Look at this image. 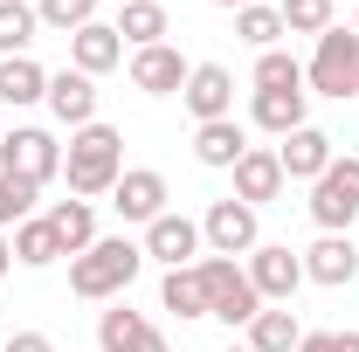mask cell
<instances>
[{"label":"cell","mask_w":359,"mask_h":352,"mask_svg":"<svg viewBox=\"0 0 359 352\" xmlns=\"http://www.w3.org/2000/svg\"><path fill=\"white\" fill-rule=\"evenodd\" d=\"M145 269V249L125 242V235H97L83 256H69V290L90 297V304H104V297H125L132 290V276Z\"/></svg>","instance_id":"6da1fadb"},{"label":"cell","mask_w":359,"mask_h":352,"mask_svg":"<svg viewBox=\"0 0 359 352\" xmlns=\"http://www.w3.org/2000/svg\"><path fill=\"white\" fill-rule=\"evenodd\" d=\"M62 180H69V194H76V201H97V194H111V187L125 180V138L111 132V125H83V132H69Z\"/></svg>","instance_id":"7a4b0ae2"},{"label":"cell","mask_w":359,"mask_h":352,"mask_svg":"<svg viewBox=\"0 0 359 352\" xmlns=\"http://www.w3.org/2000/svg\"><path fill=\"white\" fill-rule=\"evenodd\" d=\"M201 283H208V318H222V325H249L263 297H256V283H249V269H235V256H201Z\"/></svg>","instance_id":"3957f363"},{"label":"cell","mask_w":359,"mask_h":352,"mask_svg":"<svg viewBox=\"0 0 359 352\" xmlns=\"http://www.w3.org/2000/svg\"><path fill=\"white\" fill-rule=\"evenodd\" d=\"M304 83L318 90V97H359V35L353 28H325L318 35V55H311V69H304Z\"/></svg>","instance_id":"277c9868"},{"label":"cell","mask_w":359,"mask_h":352,"mask_svg":"<svg viewBox=\"0 0 359 352\" xmlns=\"http://www.w3.org/2000/svg\"><path fill=\"white\" fill-rule=\"evenodd\" d=\"M311 221L325 235H346L359 221V159H332V166L311 180Z\"/></svg>","instance_id":"5b68a950"},{"label":"cell","mask_w":359,"mask_h":352,"mask_svg":"<svg viewBox=\"0 0 359 352\" xmlns=\"http://www.w3.org/2000/svg\"><path fill=\"white\" fill-rule=\"evenodd\" d=\"M0 173L7 180H28V187H48L62 173V145L42 132V125H14L0 138Z\"/></svg>","instance_id":"8992f818"},{"label":"cell","mask_w":359,"mask_h":352,"mask_svg":"<svg viewBox=\"0 0 359 352\" xmlns=\"http://www.w3.org/2000/svg\"><path fill=\"white\" fill-rule=\"evenodd\" d=\"M249 283H256L263 304H290L297 283H304V256H297L290 242H256V249H249Z\"/></svg>","instance_id":"52a82bcc"},{"label":"cell","mask_w":359,"mask_h":352,"mask_svg":"<svg viewBox=\"0 0 359 352\" xmlns=\"http://www.w3.org/2000/svg\"><path fill=\"white\" fill-rule=\"evenodd\" d=\"M187 111H194V125H215V118H235V76H228L222 62H194L187 69Z\"/></svg>","instance_id":"ba28073f"},{"label":"cell","mask_w":359,"mask_h":352,"mask_svg":"<svg viewBox=\"0 0 359 352\" xmlns=\"http://www.w3.org/2000/svg\"><path fill=\"white\" fill-rule=\"evenodd\" d=\"M201 242H208L215 256H249V249H256V208H249V201H215L208 221H201Z\"/></svg>","instance_id":"9c48e42d"},{"label":"cell","mask_w":359,"mask_h":352,"mask_svg":"<svg viewBox=\"0 0 359 352\" xmlns=\"http://www.w3.org/2000/svg\"><path fill=\"white\" fill-rule=\"evenodd\" d=\"M42 104L69 125V132H83V125H97V76H83V69H55Z\"/></svg>","instance_id":"30bf717a"},{"label":"cell","mask_w":359,"mask_h":352,"mask_svg":"<svg viewBox=\"0 0 359 352\" xmlns=\"http://www.w3.org/2000/svg\"><path fill=\"white\" fill-rule=\"evenodd\" d=\"M145 256H159L166 269H194V256H201V221H187V215L145 221Z\"/></svg>","instance_id":"8fae6325"},{"label":"cell","mask_w":359,"mask_h":352,"mask_svg":"<svg viewBox=\"0 0 359 352\" xmlns=\"http://www.w3.org/2000/svg\"><path fill=\"white\" fill-rule=\"evenodd\" d=\"M332 159H339V152H332V132H318V125H297V132L276 145V166H283V180H318Z\"/></svg>","instance_id":"7c38bea8"},{"label":"cell","mask_w":359,"mask_h":352,"mask_svg":"<svg viewBox=\"0 0 359 352\" xmlns=\"http://www.w3.org/2000/svg\"><path fill=\"white\" fill-rule=\"evenodd\" d=\"M111 208H118L125 221H159V215H166V173L132 166V173L111 187Z\"/></svg>","instance_id":"4fadbf2b"},{"label":"cell","mask_w":359,"mask_h":352,"mask_svg":"<svg viewBox=\"0 0 359 352\" xmlns=\"http://www.w3.org/2000/svg\"><path fill=\"white\" fill-rule=\"evenodd\" d=\"M132 90L145 97H180L187 90V62H180V48H132Z\"/></svg>","instance_id":"5bb4252c"},{"label":"cell","mask_w":359,"mask_h":352,"mask_svg":"<svg viewBox=\"0 0 359 352\" xmlns=\"http://www.w3.org/2000/svg\"><path fill=\"white\" fill-rule=\"evenodd\" d=\"M125 62V35L111 28V21H90L69 35V69H83V76H104V69H118Z\"/></svg>","instance_id":"9a60e30c"},{"label":"cell","mask_w":359,"mask_h":352,"mask_svg":"<svg viewBox=\"0 0 359 352\" xmlns=\"http://www.w3.org/2000/svg\"><path fill=\"white\" fill-rule=\"evenodd\" d=\"M97 346L104 352H166V332H159V325H145V318H138V311H104V318H97Z\"/></svg>","instance_id":"2e32d148"},{"label":"cell","mask_w":359,"mask_h":352,"mask_svg":"<svg viewBox=\"0 0 359 352\" xmlns=\"http://www.w3.org/2000/svg\"><path fill=\"white\" fill-rule=\"evenodd\" d=\"M304 276L325 283V290H346V283L359 276V249L346 242V235H318L311 249H304Z\"/></svg>","instance_id":"e0dca14e"},{"label":"cell","mask_w":359,"mask_h":352,"mask_svg":"<svg viewBox=\"0 0 359 352\" xmlns=\"http://www.w3.org/2000/svg\"><path fill=\"white\" fill-rule=\"evenodd\" d=\"M228 173H235V201H249V208H263V201L283 194V166H276V152H263V145H249Z\"/></svg>","instance_id":"ac0fdd59"},{"label":"cell","mask_w":359,"mask_h":352,"mask_svg":"<svg viewBox=\"0 0 359 352\" xmlns=\"http://www.w3.org/2000/svg\"><path fill=\"white\" fill-rule=\"evenodd\" d=\"M48 97V69L35 62V55H0V104H42Z\"/></svg>","instance_id":"d6986e66"},{"label":"cell","mask_w":359,"mask_h":352,"mask_svg":"<svg viewBox=\"0 0 359 352\" xmlns=\"http://www.w3.org/2000/svg\"><path fill=\"white\" fill-rule=\"evenodd\" d=\"M304 97H311V90H256V104H249V118H256L263 132L290 138L297 125H304Z\"/></svg>","instance_id":"ffe728a7"},{"label":"cell","mask_w":359,"mask_h":352,"mask_svg":"<svg viewBox=\"0 0 359 352\" xmlns=\"http://www.w3.org/2000/svg\"><path fill=\"white\" fill-rule=\"evenodd\" d=\"M48 228H55L62 256H83L90 242H97V208H90V201H55V208H48Z\"/></svg>","instance_id":"44dd1931"},{"label":"cell","mask_w":359,"mask_h":352,"mask_svg":"<svg viewBox=\"0 0 359 352\" xmlns=\"http://www.w3.org/2000/svg\"><path fill=\"white\" fill-rule=\"evenodd\" d=\"M242 152H249V138H242L235 118H215V125L194 132V159H201V166H235Z\"/></svg>","instance_id":"7402d4cb"},{"label":"cell","mask_w":359,"mask_h":352,"mask_svg":"<svg viewBox=\"0 0 359 352\" xmlns=\"http://www.w3.org/2000/svg\"><path fill=\"white\" fill-rule=\"evenodd\" d=\"M297 311L290 304H276V311H256L249 318V352H297Z\"/></svg>","instance_id":"603a6c76"},{"label":"cell","mask_w":359,"mask_h":352,"mask_svg":"<svg viewBox=\"0 0 359 352\" xmlns=\"http://www.w3.org/2000/svg\"><path fill=\"white\" fill-rule=\"evenodd\" d=\"M55 256H62V242H55L48 215H28L21 228H14V263H21V269H48Z\"/></svg>","instance_id":"cb8c5ba5"},{"label":"cell","mask_w":359,"mask_h":352,"mask_svg":"<svg viewBox=\"0 0 359 352\" xmlns=\"http://www.w3.org/2000/svg\"><path fill=\"white\" fill-rule=\"evenodd\" d=\"M166 28H173V21H166V7H159V0H125L118 35H125L132 48H159V42H166Z\"/></svg>","instance_id":"d4e9b609"},{"label":"cell","mask_w":359,"mask_h":352,"mask_svg":"<svg viewBox=\"0 0 359 352\" xmlns=\"http://www.w3.org/2000/svg\"><path fill=\"white\" fill-rule=\"evenodd\" d=\"M159 304L180 311V318H208V283H201V269H166Z\"/></svg>","instance_id":"484cf974"},{"label":"cell","mask_w":359,"mask_h":352,"mask_svg":"<svg viewBox=\"0 0 359 352\" xmlns=\"http://www.w3.org/2000/svg\"><path fill=\"white\" fill-rule=\"evenodd\" d=\"M35 28H42V14L28 0H0V55H28Z\"/></svg>","instance_id":"4316f807"},{"label":"cell","mask_w":359,"mask_h":352,"mask_svg":"<svg viewBox=\"0 0 359 352\" xmlns=\"http://www.w3.org/2000/svg\"><path fill=\"white\" fill-rule=\"evenodd\" d=\"M256 90H304V62L283 55V48H263L256 55Z\"/></svg>","instance_id":"83f0119b"},{"label":"cell","mask_w":359,"mask_h":352,"mask_svg":"<svg viewBox=\"0 0 359 352\" xmlns=\"http://www.w3.org/2000/svg\"><path fill=\"white\" fill-rule=\"evenodd\" d=\"M235 35L249 48H276L283 42V14H276V7H242V14H235Z\"/></svg>","instance_id":"f1b7e54d"},{"label":"cell","mask_w":359,"mask_h":352,"mask_svg":"<svg viewBox=\"0 0 359 352\" xmlns=\"http://www.w3.org/2000/svg\"><path fill=\"white\" fill-rule=\"evenodd\" d=\"M283 35H325L332 28V0H283Z\"/></svg>","instance_id":"f546056e"},{"label":"cell","mask_w":359,"mask_h":352,"mask_svg":"<svg viewBox=\"0 0 359 352\" xmlns=\"http://www.w3.org/2000/svg\"><path fill=\"white\" fill-rule=\"evenodd\" d=\"M35 14H42V28H55V35H76V28L97 21V0H42Z\"/></svg>","instance_id":"4dcf8cb0"},{"label":"cell","mask_w":359,"mask_h":352,"mask_svg":"<svg viewBox=\"0 0 359 352\" xmlns=\"http://www.w3.org/2000/svg\"><path fill=\"white\" fill-rule=\"evenodd\" d=\"M35 194H42V187L0 173V228H21V221H28V208H35Z\"/></svg>","instance_id":"1f68e13d"},{"label":"cell","mask_w":359,"mask_h":352,"mask_svg":"<svg viewBox=\"0 0 359 352\" xmlns=\"http://www.w3.org/2000/svg\"><path fill=\"white\" fill-rule=\"evenodd\" d=\"M0 352H55V339H48V332H14Z\"/></svg>","instance_id":"d6a6232c"},{"label":"cell","mask_w":359,"mask_h":352,"mask_svg":"<svg viewBox=\"0 0 359 352\" xmlns=\"http://www.w3.org/2000/svg\"><path fill=\"white\" fill-rule=\"evenodd\" d=\"M297 352H332V332H304V339H297Z\"/></svg>","instance_id":"836d02e7"},{"label":"cell","mask_w":359,"mask_h":352,"mask_svg":"<svg viewBox=\"0 0 359 352\" xmlns=\"http://www.w3.org/2000/svg\"><path fill=\"white\" fill-rule=\"evenodd\" d=\"M332 352H359V332H332Z\"/></svg>","instance_id":"e575fe53"},{"label":"cell","mask_w":359,"mask_h":352,"mask_svg":"<svg viewBox=\"0 0 359 352\" xmlns=\"http://www.w3.org/2000/svg\"><path fill=\"white\" fill-rule=\"evenodd\" d=\"M7 263H14V242H7V235H0V276H7Z\"/></svg>","instance_id":"d590c367"},{"label":"cell","mask_w":359,"mask_h":352,"mask_svg":"<svg viewBox=\"0 0 359 352\" xmlns=\"http://www.w3.org/2000/svg\"><path fill=\"white\" fill-rule=\"evenodd\" d=\"M215 7H235V14H242V7H256V0H215Z\"/></svg>","instance_id":"8d00e7d4"},{"label":"cell","mask_w":359,"mask_h":352,"mask_svg":"<svg viewBox=\"0 0 359 352\" xmlns=\"http://www.w3.org/2000/svg\"><path fill=\"white\" fill-rule=\"evenodd\" d=\"M228 352H249V346H228Z\"/></svg>","instance_id":"74e56055"},{"label":"cell","mask_w":359,"mask_h":352,"mask_svg":"<svg viewBox=\"0 0 359 352\" xmlns=\"http://www.w3.org/2000/svg\"><path fill=\"white\" fill-rule=\"evenodd\" d=\"M353 35H359V21H353Z\"/></svg>","instance_id":"f35d334b"}]
</instances>
